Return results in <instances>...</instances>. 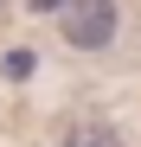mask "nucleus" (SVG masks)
Segmentation results:
<instances>
[{"label":"nucleus","mask_w":141,"mask_h":147,"mask_svg":"<svg viewBox=\"0 0 141 147\" xmlns=\"http://www.w3.org/2000/svg\"><path fill=\"white\" fill-rule=\"evenodd\" d=\"M58 32H64V45H77V51H103L115 38V0H70L58 13Z\"/></svg>","instance_id":"1"},{"label":"nucleus","mask_w":141,"mask_h":147,"mask_svg":"<svg viewBox=\"0 0 141 147\" xmlns=\"http://www.w3.org/2000/svg\"><path fill=\"white\" fill-rule=\"evenodd\" d=\"M64 147H122V141H115L109 128H70V141Z\"/></svg>","instance_id":"2"},{"label":"nucleus","mask_w":141,"mask_h":147,"mask_svg":"<svg viewBox=\"0 0 141 147\" xmlns=\"http://www.w3.org/2000/svg\"><path fill=\"white\" fill-rule=\"evenodd\" d=\"M32 70V51H7V77H26Z\"/></svg>","instance_id":"3"}]
</instances>
